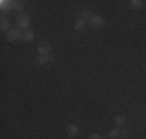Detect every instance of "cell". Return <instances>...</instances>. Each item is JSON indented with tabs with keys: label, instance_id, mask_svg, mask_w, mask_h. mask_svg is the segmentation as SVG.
I'll return each instance as SVG.
<instances>
[{
	"label": "cell",
	"instance_id": "277c9868",
	"mask_svg": "<svg viewBox=\"0 0 146 139\" xmlns=\"http://www.w3.org/2000/svg\"><path fill=\"white\" fill-rule=\"evenodd\" d=\"M51 54V43L50 42H40L37 45V56H48Z\"/></svg>",
	"mask_w": 146,
	"mask_h": 139
},
{
	"label": "cell",
	"instance_id": "4fadbf2b",
	"mask_svg": "<svg viewBox=\"0 0 146 139\" xmlns=\"http://www.w3.org/2000/svg\"><path fill=\"white\" fill-rule=\"evenodd\" d=\"M11 3H13V9H16V11H22V9H23V3H22V2L11 0Z\"/></svg>",
	"mask_w": 146,
	"mask_h": 139
},
{
	"label": "cell",
	"instance_id": "9a60e30c",
	"mask_svg": "<svg viewBox=\"0 0 146 139\" xmlns=\"http://www.w3.org/2000/svg\"><path fill=\"white\" fill-rule=\"evenodd\" d=\"M36 64L37 65H47V56H37V57H36Z\"/></svg>",
	"mask_w": 146,
	"mask_h": 139
},
{
	"label": "cell",
	"instance_id": "8fae6325",
	"mask_svg": "<svg viewBox=\"0 0 146 139\" xmlns=\"http://www.w3.org/2000/svg\"><path fill=\"white\" fill-rule=\"evenodd\" d=\"M22 40L23 42H27V43H30V42H33L34 40V33L33 31H23V37H22Z\"/></svg>",
	"mask_w": 146,
	"mask_h": 139
},
{
	"label": "cell",
	"instance_id": "e0dca14e",
	"mask_svg": "<svg viewBox=\"0 0 146 139\" xmlns=\"http://www.w3.org/2000/svg\"><path fill=\"white\" fill-rule=\"evenodd\" d=\"M53 62H56V57H54L53 54H48L47 56V64H53Z\"/></svg>",
	"mask_w": 146,
	"mask_h": 139
},
{
	"label": "cell",
	"instance_id": "6da1fadb",
	"mask_svg": "<svg viewBox=\"0 0 146 139\" xmlns=\"http://www.w3.org/2000/svg\"><path fill=\"white\" fill-rule=\"evenodd\" d=\"M104 19L101 16H98V14H93L92 17H90V20H89V25L90 28H93V30H101V28L104 26Z\"/></svg>",
	"mask_w": 146,
	"mask_h": 139
},
{
	"label": "cell",
	"instance_id": "9c48e42d",
	"mask_svg": "<svg viewBox=\"0 0 146 139\" xmlns=\"http://www.w3.org/2000/svg\"><path fill=\"white\" fill-rule=\"evenodd\" d=\"M78 16H79L78 19H84V20H86V17H89V19H90V17L93 16V12L90 11L89 8H82V9H79V14H78Z\"/></svg>",
	"mask_w": 146,
	"mask_h": 139
},
{
	"label": "cell",
	"instance_id": "52a82bcc",
	"mask_svg": "<svg viewBox=\"0 0 146 139\" xmlns=\"http://www.w3.org/2000/svg\"><path fill=\"white\" fill-rule=\"evenodd\" d=\"M13 9V3H11V0H0V11L2 12H8V11H11Z\"/></svg>",
	"mask_w": 146,
	"mask_h": 139
},
{
	"label": "cell",
	"instance_id": "2e32d148",
	"mask_svg": "<svg viewBox=\"0 0 146 139\" xmlns=\"http://www.w3.org/2000/svg\"><path fill=\"white\" fill-rule=\"evenodd\" d=\"M127 133H129L127 127H124V125H123V127H120V134H121V136H126Z\"/></svg>",
	"mask_w": 146,
	"mask_h": 139
},
{
	"label": "cell",
	"instance_id": "8992f818",
	"mask_svg": "<svg viewBox=\"0 0 146 139\" xmlns=\"http://www.w3.org/2000/svg\"><path fill=\"white\" fill-rule=\"evenodd\" d=\"M78 131H79V127L76 124H67V127H65V133H67L68 138L76 136V134H78Z\"/></svg>",
	"mask_w": 146,
	"mask_h": 139
},
{
	"label": "cell",
	"instance_id": "5b68a950",
	"mask_svg": "<svg viewBox=\"0 0 146 139\" xmlns=\"http://www.w3.org/2000/svg\"><path fill=\"white\" fill-rule=\"evenodd\" d=\"M76 33H86L87 31V22H86L84 19H78L75 22V25H73Z\"/></svg>",
	"mask_w": 146,
	"mask_h": 139
},
{
	"label": "cell",
	"instance_id": "7a4b0ae2",
	"mask_svg": "<svg viewBox=\"0 0 146 139\" xmlns=\"http://www.w3.org/2000/svg\"><path fill=\"white\" fill-rule=\"evenodd\" d=\"M17 28H19L20 31H28L30 28V17L27 16V14H20L19 19H17Z\"/></svg>",
	"mask_w": 146,
	"mask_h": 139
},
{
	"label": "cell",
	"instance_id": "5bb4252c",
	"mask_svg": "<svg viewBox=\"0 0 146 139\" xmlns=\"http://www.w3.org/2000/svg\"><path fill=\"white\" fill-rule=\"evenodd\" d=\"M107 136H109V139H118V136H120V130H115V128H113V130L109 131Z\"/></svg>",
	"mask_w": 146,
	"mask_h": 139
},
{
	"label": "cell",
	"instance_id": "ba28073f",
	"mask_svg": "<svg viewBox=\"0 0 146 139\" xmlns=\"http://www.w3.org/2000/svg\"><path fill=\"white\" fill-rule=\"evenodd\" d=\"M124 122H126V116H124L123 113H120V114H117L115 117H113V124L117 125V127H123Z\"/></svg>",
	"mask_w": 146,
	"mask_h": 139
},
{
	"label": "cell",
	"instance_id": "3957f363",
	"mask_svg": "<svg viewBox=\"0 0 146 139\" xmlns=\"http://www.w3.org/2000/svg\"><path fill=\"white\" fill-rule=\"evenodd\" d=\"M23 37V33L19 30V28H13V30H9L8 33H6V39L9 42H16V40H20Z\"/></svg>",
	"mask_w": 146,
	"mask_h": 139
},
{
	"label": "cell",
	"instance_id": "30bf717a",
	"mask_svg": "<svg viewBox=\"0 0 146 139\" xmlns=\"http://www.w3.org/2000/svg\"><path fill=\"white\" fill-rule=\"evenodd\" d=\"M0 30H2L3 33H8L9 31V19L2 17V20H0Z\"/></svg>",
	"mask_w": 146,
	"mask_h": 139
},
{
	"label": "cell",
	"instance_id": "7c38bea8",
	"mask_svg": "<svg viewBox=\"0 0 146 139\" xmlns=\"http://www.w3.org/2000/svg\"><path fill=\"white\" fill-rule=\"evenodd\" d=\"M131 8L132 9H141V8H143V2H141V0H132V2H131Z\"/></svg>",
	"mask_w": 146,
	"mask_h": 139
},
{
	"label": "cell",
	"instance_id": "ac0fdd59",
	"mask_svg": "<svg viewBox=\"0 0 146 139\" xmlns=\"http://www.w3.org/2000/svg\"><path fill=\"white\" fill-rule=\"evenodd\" d=\"M89 139H101V136H100L98 133H92V134L89 136Z\"/></svg>",
	"mask_w": 146,
	"mask_h": 139
}]
</instances>
